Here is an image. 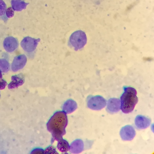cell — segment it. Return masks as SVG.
Segmentation results:
<instances>
[{"instance_id":"cell-11","label":"cell","mask_w":154,"mask_h":154,"mask_svg":"<svg viewBox=\"0 0 154 154\" xmlns=\"http://www.w3.org/2000/svg\"><path fill=\"white\" fill-rule=\"evenodd\" d=\"M93 109L99 110L104 107L106 104V100L100 96H97L94 97Z\"/></svg>"},{"instance_id":"cell-9","label":"cell","mask_w":154,"mask_h":154,"mask_svg":"<svg viewBox=\"0 0 154 154\" xmlns=\"http://www.w3.org/2000/svg\"><path fill=\"white\" fill-rule=\"evenodd\" d=\"M150 120L142 115L137 116L135 119V125L140 129H143L148 127L150 125Z\"/></svg>"},{"instance_id":"cell-1","label":"cell","mask_w":154,"mask_h":154,"mask_svg":"<svg viewBox=\"0 0 154 154\" xmlns=\"http://www.w3.org/2000/svg\"><path fill=\"white\" fill-rule=\"evenodd\" d=\"M67 123L66 114L63 112H58L50 118L47 124L48 130L56 140H60L65 133Z\"/></svg>"},{"instance_id":"cell-6","label":"cell","mask_w":154,"mask_h":154,"mask_svg":"<svg viewBox=\"0 0 154 154\" xmlns=\"http://www.w3.org/2000/svg\"><path fill=\"white\" fill-rule=\"evenodd\" d=\"M136 132L132 126L127 125L123 127L120 132V135L122 140H130L135 137Z\"/></svg>"},{"instance_id":"cell-16","label":"cell","mask_w":154,"mask_h":154,"mask_svg":"<svg viewBox=\"0 0 154 154\" xmlns=\"http://www.w3.org/2000/svg\"><path fill=\"white\" fill-rule=\"evenodd\" d=\"M6 15L8 18L12 17L14 15L13 9L11 7L8 8L6 11Z\"/></svg>"},{"instance_id":"cell-3","label":"cell","mask_w":154,"mask_h":154,"mask_svg":"<svg viewBox=\"0 0 154 154\" xmlns=\"http://www.w3.org/2000/svg\"><path fill=\"white\" fill-rule=\"evenodd\" d=\"M87 38L85 32L81 30L73 32L69 39V45L77 51L83 48L87 43Z\"/></svg>"},{"instance_id":"cell-10","label":"cell","mask_w":154,"mask_h":154,"mask_svg":"<svg viewBox=\"0 0 154 154\" xmlns=\"http://www.w3.org/2000/svg\"><path fill=\"white\" fill-rule=\"evenodd\" d=\"M120 108V100L117 98H111L107 102V109L109 112H116L118 111Z\"/></svg>"},{"instance_id":"cell-17","label":"cell","mask_w":154,"mask_h":154,"mask_svg":"<svg viewBox=\"0 0 154 154\" xmlns=\"http://www.w3.org/2000/svg\"><path fill=\"white\" fill-rule=\"evenodd\" d=\"M0 98H1V94H0Z\"/></svg>"},{"instance_id":"cell-5","label":"cell","mask_w":154,"mask_h":154,"mask_svg":"<svg viewBox=\"0 0 154 154\" xmlns=\"http://www.w3.org/2000/svg\"><path fill=\"white\" fill-rule=\"evenodd\" d=\"M27 61L26 56L21 54L15 57L11 65V69L13 72H16L22 69L25 65Z\"/></svg>"},{"instance_id":"cell-2","label":"cell","mask_w":154,"mask_h":154,"mask_svg":"<svg viewBox=\"0 0 154 154\" xmlns=\"http://www.w3.org/2000/svg\"><path fill=\"white\" fill-rule=\"evenodd\" d=\"M124 92L120 97V108L124 113L131 112L138 101L137 92L134 88L130 87H124Z\"/></svg>"},{"instance_id":"cell-7","label":"cell","mask_w":154,"mask_h":154,"mask_svg":"<svg viewBox=\"0 0 154 154\" xmlns=\"http://www.w3.org/2000/svg\"><path fill=\"white\" fill-rule=\"evenodd\" d=\"M18 45L17 39L12 37H6L3 42V46L5 50L8 52L14 51Z\"/></svg>"},{"instance_id":"cell-13","label":"cell","mask_w":154,"mask_h":154,"mask_svg":"<svg viewBox=\"0 0 154 154\" xmlns=\"http://www.w3.org/2000/svg\"><path fill=\"white\" fill-rule=\"evenodd\" d=\"M10 65L5 59H0V71L4 72H7L9 70Z\"/></svg>"},{"instance_id":"cell-12","label":"cell","mask_w":154,"mask_h":154,"mask_svg":"<svg viewBox=\"0 0 154 154\" xmlns=\"http://www.w3.org/2000/svg\"><path fill=\"white\" fill-rule=\"evenodd\" d=\"M28 3L22 0H11V4L13 9L16 11H21L26 8Z\"/></svg>"},{"instance_id":"cell-14","label":"cell","mask_w":154,"mask_h":154,"mask_svg":"<svg viewBox=\"0 0 154 154\" xmlns=\"http://www.w3.org/2000/svg\"><path fill=\"white\" fill-rule=\"evenodd\" d=\"M6 11V6L5 2L0 0V16L5 15Z\"/></svg>"},{"instance_id":"cell-8","label":"cell","mask_w":154,"mask_h":154,"mask_svg":"<svg viewBox=\"0 0 154 154\" xmlns=\"http://www.w3.org/2000/svg\"><path fill=\"white\" fill-rule=\"evenodd\" d=\"M24 78L22 74L15 75L12 76L11 81L8 85L9 89L17 88L22 85L24 83Z\"/></svg>"},{"instance_id":"cell-4","label":"cell","mask_w":154,"mask_h":154,"mask_svg":"<svg viewBox=\"0 0 154 154\" xmlns=\"http://www.w3.org/2000/svg\"><path fill=\"white\" fill-rule=\"evenodd\" d=\"M40 41L39 38L35 39L30 37H26L21 41V45L24 51L27 52H30L35 49Z\"/></svg>"},{"instance_id":"cell-15","label":"cell","mask_w":154,"mask_h":154,"mask_svg":"<svg viewBox=\"0 0 154 154\" xmlns=\"http://www.w3.org/2000/svg\"><path fill=\"white\" fill-rule=\"evenodd\" d=\"M1 72L0 71V90H3L5 88L7 83L5 80L2 79V76Z\"/></svg>"}]
</instances>
